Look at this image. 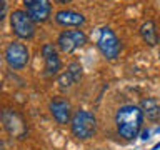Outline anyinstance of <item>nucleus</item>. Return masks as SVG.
Here are the masks:
<instances>
[{
    "label": "nucleus",
    "instance_id": "1",
    "mask_svg": "<svg viewBox=\"0 0 160 150\" xmlns=\"http://www.w3.org/2000/svg\"><path fill=\"white\" fill-rule=\"evenodd\" d=\"M115 123H117V132L125 140H133L138 137L140 128L143 123V113L140 107L135 105H123L118 108L115 115Z\"/></svg>",
    "mask_w": 160,
    "mask_h": 150
},
{
    "label": "nucleus",
    "instance_id": "2",
    "mask_svg": "<svg viewBox=\"0 0 160 150\" xmlns=\"http://www.w3.org/2000/svg\"><path fill=\"white\" fill-rule=\"evenodd\" d=\"M72 133L77 138L87 140L93 137L95 130H97V118L93 117V113L87 112V110H77L72 117Z\"/></svg>",
    "mask_w": 160,
    "mask_h": 150
},
{
    "label": "nucleus",
    "instance_id": "3",
    "mask_svg": "<svg viewBox=\"0 0 160 150\" xmlns=\"http://www.w3.org/2000/svg\"><path fill=\"white\" fill-rule=\"evenodd\" d=\"M0 120H2L5 130L15 138H23L27 135V123H25L23 117L17 110L12 108H3L0 112Z\"/></svg>",
    "mask_w": 160,
    "mask_h": 150
},
{
    "label": "nucleus",
    "instance_id": "4",
    "mask_svg": "<svg viewBox=\"0 0 160 150\" xmlns=\"http://www.w3.org/2000/svg\"><path fill=\"white\" fill-rule=\"evenodd\" d=\"M10 25L18 38H30L35 33V22L25 10H15L10 15Z\"/></svg>",
    "mask_w": 160,
    "mask_h": 150
},
{
    "label": "nucleus",
    "instance_id": "5",
    "mask_svg": "<svg viewBox=\"0 0 160 150\" xmlns=\"http://www.w3.org/2000/svg\"><path fill=\"white\" fill-rule=\"evenodd\" d=\"M97 45H98L100 52L103 53V57H107V58H117L118 57L120 42L117 38V35L113 33V30H110L108 27H103L98 30Z\"/></svg>",
    "mask_w": 160,
    "mask_h": 150
},
{
    "label": "nucleus",
    "instance_id": "6",
    "mask_svg": "<svg viewBox=\"0 0 160 150\" xmlns=\"http://www.w3.org/2000/svg\"><path fill=\"white\" fill-rule=\"evenodd\" d=\"M5 60L13 70H22L28 63V48L20 42H12L5 50Z\"/></svg>",
    "mask_w": 160,
    "mask_h": 150
},
{
    "label": "nucleus",
    "instance_id": "7",
    "mask_svg": "<svg viewBox=\"0 0 160 150\" xmlns=\"http://www.w3.org/2000/svg\"><path fill=\"white\" fill-rule=\"evenodd\" d=\"M57 43H58L62 52L70 53V52H73V50H77L78 47H83L87 43V35L82 30H65V32L60 33Z\"/></svg>",
    "mask_w": 160,
    "mask_h": 150
},
{
    "label": "nucleus",
    "instance_id": "8",
    "mask_svg": "<svg viewBox=\"0 0 160 150\" xmlns=\"http://www.w3.org/2000/svg\"><path fill=\"white\" fill-rule=\"evenodd\" d=\"M25 12L30 15L33 22H45L52 12L50 0H23Z\"/></svg>",
    "mask_w": 160,
    "mask_h": 150
},
{
    "label": "nucleus",
    "instance_id": "9",
    "mask_svg": "<svg viewBox=\"0 0 160 150\" xmlns=\"http://www.w3.org/2000/svg\"><path fill=\"white\" fill-rule=\"evenodd\" d=\"M42 55L45 60V75H48V77L57 75L62 63H60V57H58L55 47L52 43H45L42 47Z\"/></svg>",
    "mask_w": 160,
    "mask_h": 150
},
{
    "label": "nucleus",
    "instance_id": "10",
    "mask_svg": "<svg viewBox=\"0 0 160 150\" xmlns=\"http://www.w3.org/2000/svg\"><path fill=\"white\" fill-rule=\"evenodd\" d=\"M70 103L67 100L63 98H55L50 102V113H52V117L57 120V123L60 125H65L68 123L70 120Z\"/></svg>",
    "mask_w": 160,
    "mask_h": 150
},
{
    "label": "nucleus",
    "instance_id": "11",
    "mask_svg": "<svg viewBox=\"0 0 160 150\" xmlns=\"http://www.w3.org/2000/svg\"><path fill=\"white\" fill-rule=\"evenodd\" d=\"M82 78V65L80 63H70L67 70L58 77V85H60V88H68V87H72L73 83H77L78 80Z\"/></svg>",
    "mask_w": 160,
    "mask_h": 150
},
{
    "label": "nucleus",
    "instance_id": "12",
    "mask_svg": "<svg viewBox=\"0 0 160 150\" xmlns=\"http://www.w3.org/2000/svg\"><path fill=\"white\" fill-rule=\"evenodd\" d=\"M55 20H57V23L65 25V27H77V25H82L85 22L83 15L73 12V10H60L55 15Z\"/></svg>",
    "mask_w": 160,
    "mask_h": 150
},
{
    "label": "nucleus",
    "instance_id": "13",
    "mask_svg": "<svg viewBox=\"0 0 160 150\" xmlns=\"http://www.w3.org/2000/svg\"><path fill=\"white\" fill-rule=\"evenodd\" d=\"M140 110L150 120H157L160 117V105L155 98H143L140 102Z\"/></svg>",
    "mask_w": 160,
    "mask_h": 150
},
{
    "label": "nucleus",
    "instance_id": "14",
    "mask_svg": "<svg viewBox=\"0 0 160 150\" xmlns=\"http://www.w3.org/2000/svg\"><path fill=\"white\" fill-rule=\"evenodd\" d=\"M140 35H142V38L148 45H157V42H158L157 30H155L153 22H145L142 27H140Z\"/></svg>",
    "mask_w": 160,
    "mask_h": 150
},
{
    "label": "nucleus",
    "instance_id": "15",
    "mask_svg": "<svg viewBox=\"0 0 160 150\" xmlns=\"http://www.w3.org/2000/svg\"><path fill=\"white\" fill-rule=\"evenodd\" d=\"M5 13H7V3H5V0H0V23L3 22Z\"/></svg>",
    "mask_w": 160,
    "mask_h": 150
},
{
    "label": "nucleus",
    "instance_id": "16",
    "mask_svg": "<svg viewBox=\"0 0 160 150\" xmlns=\"http://www.w3.org/2000/svg\"><path fill=\"white\" fill-rule=\"evenodd\" d=\"M60 3H67V2H70V0H58Z\"/></svg>",
    "mask_w": 160,
    "mask_h": 150
}]
</instances>
